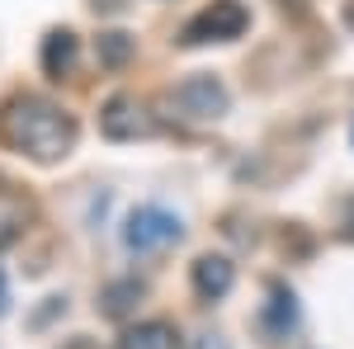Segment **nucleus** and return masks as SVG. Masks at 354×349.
<instances>
[{"label": "nucleus", "instance_id": "f257e3e1", "mask_svg": "<svg viewBox=\"0 0 354 349\" xmlns=\"http://www.w3.org/2000/svg\"><path fill=\"white\" fill-rule=\"evenodd\" d=\"M0 147H10L38 165H53L62 156H71L76 118L43 95H10L0 104Z\"/></svg>", "mask_w": 354, "mask_h": 349}, {"label": "nucleus", "instance_id": "f03ea898", "mask_svg": "<svg viewBox=\"0 0 354 349\" xmlns=\"http://www.w3.org/2000/svg\"><path fill=\"white\" fill-rule=\"evenodd\" d=\"M227 104H232V95L218 76H189L175 90H165V109L185 123H218L227 113Z\"/></svg>", "mask_w": 354, "mask_h": 349}, {"label": "nucleus", "instance_id": "7ed1b4c3", "mask_svg": "<svg viewBox=\"0 0 354 349\" xmlns=\"http://www.w3.org/2000/svg\"><path fill=\"white\" fill-rule=\"evenodd\" d=\"M245 24H250V10L241 0H213L194 15L189 24L180 28V48H203V43H232L241 38Z\"/></svg>", "mask_w": 354, "mask_h": 349}, {"label": "nucleus", "instance_id": "20e7f679", "mask_svg": "<svg viewBox=\"0 0 354 349\" xmlns=\"http://www.w3.org/2000/svg\"><path fill=\"white\" fill-rule=\"evenodd\" d=\"M185 236V227H180V217L165 213L161 203H142L128 213V227H123V245L133 250V255H161L170 245Z\"/></svg>", "mask_w": 354, "mask_h": 349}, {"label": "nucleus", "instance_id": "39448f33", "mask_svg": "<svg viewBox=\"0 0 354 349\" xmlns=\"http://www.w3.org/2000/svg\"><path fill=\"white\" fill-rule=\"evenodd\" d=\"M100 133L109 142H142V137H156V118L137 95H113L100 109Z\"/></svg>", "mask_w": 354, "mask_h": 349}, {"label": "nucleus", "instance_id": "423d86ee", "mask_svg": "<svg viewBox=\"0 0 354 349\" xmlns=\"http://www.w3.org/2000/svg\"><path fill=\"white\" fill-rule=\"evenodd\" d=\"M189 279H194V293L203 297V302H222V297L232 293V283H236V265L227 255H198Z\"/></svg>", "mask_w": 354, "mask_h": 349}, {"label": "nucleus", "instance_id": "0eeeda50", "mask_svg": "<svg viewBox=\"0 0 354 349\" xmlns=\"http://www.w3.org/2000/svg\"><path fill=\"white\" fill-rule=\"evenodd\" d=\"M142 297H147V283H142V279H113L109 288L100 293V317L123 321V317H133V312H137Z\"/></svg>", "mask_w": 354, "mask_h": 349}, {"label": "nucleus", "instance_id": "6e6552de", "mask_svg": "<svg viewBox=\"0 0 354 349\" xmlns=\"http://www.w3.org/2000/svg\"><path fill=\"white\" fill-rule=\"evenodd\" d=\"M76 33L71 28H53L48 38H43V71L53 76V81H62V76H71L76 71Z\"/></svg>", "mask_w": 354, "mask_h": 349}, {"label": "nucleus", "instance_id": "1a4fd4ad", "mask_svg": "<svg viewBox=\"0 0 354 349\" xmlns=\"http://www.w3.org/2000/svg\"><path fill=\"white\" fill-rule=\"evenodd\" d=\"M260 321H265V330H270L274 340H279V335H288V330L298 326V297L288 293L283 283H270V307H265V317H260Z\"/></svg>", "mask_w": 354, "mask_h": 349}, {"label": "nucleus", "instance_id": "9d476101", "mask_svg": "<svg viewBox=\"0 0 354 349\" xmlns=\"http://www.w3.org/2000/svg\"><path fill=\"white\" fill-rule=\"evenodd\" d=\"M175 326L170 321H137L133 330H123L118 349H175Z\"/></svg>", "mask_w": 354, "mask_h": 349}, {"label": "nucleus", "instance_id": "9b49d317", "mask_svg": "<svg viewBox=\"0 0 354 349\" xmlns=\"http://www.w3.org/2000/svg\"><path fill=\"white\" fill-rule=\"evenodd\" d=\"M133 53H137V38H133V33H123V28H109V33H100V38H95V57H100V66H104V71L128 66Z\"/></svg>", "mask_w": 354, "mask_h": 349}, {"label": "nucleus", "instance_id": "f8f14e48", "mask_svg": "<svg viewBox=\"0 0 354 349\" xmlns=\"http://www.w3.org/2000/svg\"><path fill=\"white\" fill-rule=\"evenodd\" d=\"M57 312H66V297H48V307H43V312H38V317H33V321H28V326L38 330V326H48V321H53Z\"/></svg>", "mask_w": 354, "mask_h": 349}, {"label": "nucleus", "instance_id": "ddd939ff", "mask_svg": "<svg viewBox=\"0 0 354 349\" xmlns=\"http://www.w3.org/2000/svg\"><path fill=\"white\" fill-rule=\"evenodd\" d=\"M340 213H345V222H340V236H345V241H354V194L340 203Z\"/></svg>", "mask_w": 354, "mask_h": 349}, {"label": "nucleus", "instance_id": "4468645a", "mask_svg": "<svg viewBox=\"0 0 354 349\" xmlns=\"http://www.w3.org/2000/svg\"><path fill=\"white\" fill-rule=\"evenodd\" d=\"M10 312V283H5V274H0V317Z\"/></svg>", "mask_w": 354, "mask_h": 349}, {"label": "nucleus", "instance_id": "2eb2a0df", "mask_svg": "<svg viewBox=\"0 0 354 349\" xmlns=\"http://www.w3.org/2000/svg\"><path fill=\"white\" fill-rule=\"evenodd\" d=\"M198 340H203L198 349H227V345H222V335H198Z\"/></svg>", "mask_w": 354, "mask_h": 349}, {"label": "nucleus", "instance_id": "dca6fc26", "mask_svg": "<svg viewBox=\"0 0 354 349\" xmlns=\"http://www.w3.org/2000/svg\"><path fill=\"white\" fill-rule=\"evenodd\" d=\"M345 24L354 28V0H350V5H345Z\"/></svg>", "mask_w": 354, "mask_h": 349}]
</instances>
